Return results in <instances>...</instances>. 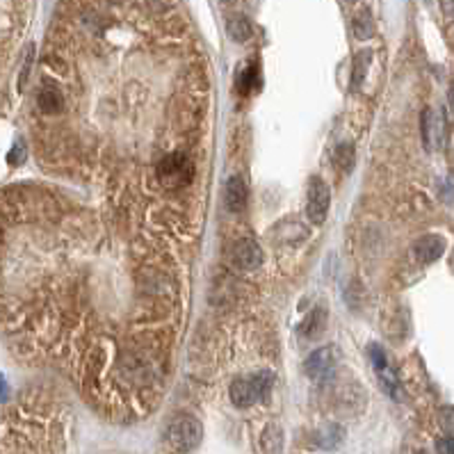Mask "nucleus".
I'll return each mask as SVG.
<instances>
[{
  "mask_svg": "<svg viewBox=\"0 0 454 454\" xmlns=\"http://www.w3.org/2000/svg\"><path fill=\"white\" fill-rule=\"evenodd\" d=\"M167 436H169V443H171V448L174 450L190 452L201 443V438H204V429H201V422L195 418V415L181 413L169 422Z\"/></svg>",
  "mask_w": 454,
  "mask_h": 454,
  "instance_id": "nucleus-1",
  "label": "nucleus"
},
{
  "mask_svg": "<svg viewBox=\"0 0 454 454\" xmlns=\"http://www.w3.org/2000/svg\"><path fill=\"white\" fill-rule=\"evenodd\" d=\"M329 204H331V192L322 178L315 176L308 183V199H306V215L315 226H322L329 215Z\"/></svg>",
  "mask_w": 454,
  "mask_h": 454,
  "instance_id": "nucleus-2",
  "label": "nucleus"
},
{
  "mask_svg": "<svg viewBox=\"0 0 454 454\" xmlns=\"http://www.w3.org/2000/svg\"><path fill=\"white\" fill-rule=\"evenodd\" d=\"M158 178L167 188H181L192 181V165L183 153H171L158 165Z\"/></svg>",
  "mask_w": 454,
  "mask_h": 454,
  "instance_id": "nucleus-3",
  "label": "nucleus"
},
{
  "mask_svg": "<svg viewBox=\"0 0 454 454\" xmlns=\"http://www.w3.org/2000/svg\"><path fill=\"white\" fill-rule=\"evenodd\" d=\"M333 368H336V349L333 347H319L304 361V375L310 382H326L333 375Z\"/></svg>",
  "mask_w": 454,
  "mask_h": 454,
  "instance_id": "nucleus-4",
  "label": "nucleus"
},
{
  "mask_svg": "<svg viewBox=\"0 0 454 454\" xmlns=\"http://www.w3.org/2000/svg\"><path fill=\"white\" fill-rule=\"evenodd\" d=\"M228 258L237 270H256L263 265V249L258 247L249 237H237V240L228 247Z\"/></svg>",
  "mask_w": 454,
  "mask_h": 454,
  "instance_id": "nucleus-5",
  "label": "nucleus"
},
{
  "mask_svg": "<svg viewBox=\"0 0 454 454\" xmlns=\"http://www.w3.org/2000/svg\"><path fill=\"white\" fill-rule=\"evenodd\" d=\"M445 251V240L441 235H422L411 247V256L422 265L436 263Z\"/></svg>",
  "mask_w": 454,
  "mask_h": 454,
  "instance_id": "nucleus-6",
  "label": "nucleus"
},
{
  "mask_svg": "<svg viewBox=\"0 0 454 454\" xmlns=\"http://www.w3.org/2000/svg\"><path fill=\"white\" fill-rule=\"evenodd\" d=\"M228 395H230V402H233L237 408H249L251 404H256L258 391H256L254 379L251 377L233 379V384H230V388H228Z\"/></svg>",
  "mask_w": 454,
  "mask_h": 454,
  "instance_id": "nucleus-7",
  "label": "nucleus"
},
{
  "mask_svg": "<svg viewBox=\"0 0 454 454\" xmlns=\"http://www.w3.org/2000/svg\"><path fill=\"white\" fill-rule=\"evenodd\" d=\"M247 201H249V190H247V183L242 181L240 176H230L226 181V188H224V204H226V210L230 213H240L247 208Z\"/></svg>",
  "mask_w": 454,
  "mask_h": 454,
  "instance_id": "nucleus-8",
  "label": "nucleus"
},
{
  "mask_svg": "<svg viewBox=\"0 0 454 454\" xmlns=\"http://www.w3.org/2000/svg\"><path fill=\"white\" fill-rule=\"evenodd\" d=\"M422 135L429 148H438L443 144V117H438L434 110H427L422 117Z\"/></svg>",
  "mask_w": 454,
  "mask_h": 454,
  "instance_id": "nucleus-9",
  "label": "nucleus"
},
{
  "mask_svg": "<svg viewBox=\"0 0 454 454\" xmlns=\"http://www.w3.org/2000/svg\"><path fill=\"white\" fill-rule=\"evenodd\" d=\"M37 108L43 115H59L64 110V96L57 87H43L37 94Z\"/></svg>",
  "mask_w": 454,
  "mask_h": 454,
  "instance_id": "nucleus-10",
  "label": "nucleus"
},
{
  "mask_svg": "<svg viewBox=\"0 0 454 454\" xmlns=\"http://www.w3.org/2000/svg\"><path fill=\"white\" fill-rule=\"evenodd\" d=\"M326 329V310L324 308H315L310 310L306 319L302 322V333L310 340H317Z\"/></svg>",
  "mask_w": 454,
  "mask_h": 454,
  "instance_id": "nucleus-11",
  "label": "nucleus"
},
{
  "mask_svg": "<svg viewBox=\"0 0 454 454\" xmlns=\"http://www.w3.org/2000/svg\"><path fill=\"white\" fill-rule=\"evenodd\" d=\"M226 32H228V37L233 41H247V39H251L254 30H251V23H249L247 17H240V14H235V17L228 19Z\"/></svg>",
  "mask_w": 454,
  "mask_h": 454,
  "instance_id": "nucleus-12",
  "label": "nucleus"
},
{
  "mask_svg": "<svg viewBox=\"0 0 454 454\" xmlns=\"http://www.w3.org/2000/svg\"><path fill=\"white\" fill-rule=\"evenodd\" d=\"M342 441H345V429L340 425H326L319 429V434H317V443L322 450H336L340 448Z\"/></svg>",
  "mask_w": 454,
  "mask_h": 454,
  "instance_id": "nucleus-13",
  "label": "nucleus"
},
{
  "mask_svg": "<svg viewBox=\"0 0 454 454\" xmlns=\"http://www.w3.org/2000/svg\"><path fill=\"white\" fill-rule=\"evenodd\" d=\"M260 445L267 454H279L281 445H284V431L279 425H270L263 431V438H260Z\"/></svg>",
  "mask_w": 454,
  "mask_h": 454,
  "instance_id": "nucleus-14",
  "label": "nucleus"
},
{
  "mask_svg": "<svg viewBox=\"0 0 454 454\" xmlns=\"http://www.w3.org/2000/svg\"><path fill=\"white\" fill-rule=\"evenodd\" d=\"M368 66H370V53L368 50H361V53L354 57V64H352V87H361V83L368 76Z\"/></svg>",
  "mask_w": 454,
  "mask_h": 454,
  "instance_id": "nucleus-15",
  "label": "nucleus"
},
{
  "mask_svg": "<svg viewBox=\"0 0 454 454\" xmlns=\"http://www.w3.org/2000/svg\"><path fill=\"white\" fill-rule=\"evenodd\" d=\"M352 30H354L356 39H370L372 32H375V23H372V17H370V14L363 12V14H359V17H354Z\"/></svg>",
  "mask_w": 454,
  "mask_h": 454,
  "instance_id": "nucleus-16",
  "label": "nucleus"
},
{
  "mask_svg": "<svg viewBox=\"0 0 454 454\" xmlns=\"http://www.w3.org/2000/svg\"><path fill=\"white\" fill-rule=\"evenodd\" d=\"M368 354H370V361H372V366H375V372H377L379 377H384V375H388V372H393L391 366H388V359H386V352L379 345H370Z\"/></svg>",
  "mask_w": 454,
  "mask_h": 454,
  "instance_id": "nucleus-17",
  "label": "nucleus"
},
{
  "mask_svg": "<svg viewBox=\"0 0 454 454\" xmlns=\"http://www.w3.org/2000/svg\"><path fill=\"white\" fill-rule=\"evenodd\" d=\"M251 379H254V384H256L258 399H267V395H270V391H272V384H274L272 372H258V375H251Z\"/></svg>",
  "mask_w": 454,
  "mask_h": 454,
  "instance_id": "nucleus-18",
  "label": "nucleus"
},
{
  "mask_svg": "<svg viewBox=\"0 0 454 454\" xmlns=\"http://www.w3.org/2000/svg\"><path fill=\"white\" fill-rule=\"evenodd\" d=\"M333 160L338 162L340 169H352V162H354V151L349 144H340L336 148V155H333Z\"/></svg>",
  "mask_w": 454,
  "mask_h": 454,
  "instance_id": "nucleus-19",
  "label": "nucleus"
},
{
  "mask_svg": "<svg viewBox=\"0 0 454 454\" xmlns=\"http://www.w3.org/2000/svg\"><path fill=\"white\" fill-rule=\"evenodd\" d=\"M30 66H32V46L28 48L26 53V62H23V69H21V78H19V89H23L28 78H30Z\"/></svg>",
  "mask_w": 454,
  "mask_h": 454,
  "instance_id": "nucleus-20",
  "label": "nucleus"
},
{
  "mask_svg": "<svg viewBox=\"0 0 454 454\" xmlns=\"http://www.w3.org/2000/svg\"><path fill=\"white\" fill-rule=\"evenodd\" d=\"M438 454H454V436H443L436 443Z\"/></svg>",
  "mask_w": 454,
  "mask_h": 454,
  "instance_id": "nucleus-21",
  "label": "nucleus"
},
{
  "mask_svg": "<svg viewBox=\"0 0 454 454\" xmlns=\"http://www.w3.org/2000/svg\"><path fill=\"white\" fill-rule=\"evenodd\" d=\"M254 80H256V69H254V66H249V69L242 73V80H240L242 92H247V89L254 85Z\"/></svg>",
  "mask_w": 454,
  "mask_h": 454,
  "instance_id": "nucleus-22",
  "label": "nucleus"
},
{
  "mask_svg": "<svg viewBox=\"0 0 454 454\" xmlns=\"http://www.w3.org/2000/svg\"><path fill=\"white\" fill-rule=\"evenodd\" d=\"M146 5L151 7L153 12H165L171 5V0H146Z\"/></svg>",
  "mask_w": 454,
  "mask_h": 454,
  "instance_id": "nucleus-23",
  "label": "nucleus"
},
{
  "mask_svg": "<svg viewBox=\"0 0 454 454\" xmlns=\"http://www.w3.org/2000/svg\"><path fill=\"white\" fill-rule=\"evenodd\" d=\"M441 7H443L445 17L454 19V0H441Z\"/></svg>",
  "mask_w": 454,
  "mask_h": 454,
  "instance_id": "nucleus-24",
  "label": "nucleus"
},
{
  "mask_svg": "<svg viewBox=\"0 0 454 454\" xmlns=\"http://www.w3.org/2000/svg\"><path fill=\"white\" fill-rule=\"evenodd\" d=\"M23 160V146H14V151L10 153V162L14 165V162H21Z\"/></svg>",
  "mask_w": 454,
  "mask_h": 454,
  "instance_id": "nucleus-25",
  "label": "nucleus"
},
{
  "mask_svg": "<svg viewBox=\"0 0 454 454\" xmlns=\"http://www.w3.org/2000/svg\"><path fill=\"white\" fill-rule=\"evenodd\" d=\"M450 101H452V106H454V85H452V89H450Z\"/></svg>",
  "mask_w": 454,
  "mask_h": 454,
  "instance_id": "nucleus-26",
  "label": "nucleus"
},
{
  "mask_svg": "<svg viewBox=\"0 0 454 454\" xmlns=\"http://www.w3.org/2000/svg\"><path fill=\"white\" fill-rule=\"evenodd\" d=\"M224 3H226V5H230V3H233V0H224Z\"/></svg>",
  "mask_w": 454,
  "mask_h": 454,
  "instance_id": "nucleus-27",
  "label": "nucleus"
},
{
  "mask_svg": "<svg viewBox=\"0 0 454 454\" xmlns=\"http://www.w3.org/2000/svg\"><path fill=\"white\" fill-rule=\"evenodd\" d=\"M418 454H427V452H418Z\"/></svg>",
  "mask_w": 454,
  "mask_h": 454,
  "instance_id": "nucleus-28",
  "label": "nucleus"
}]
</instances>
